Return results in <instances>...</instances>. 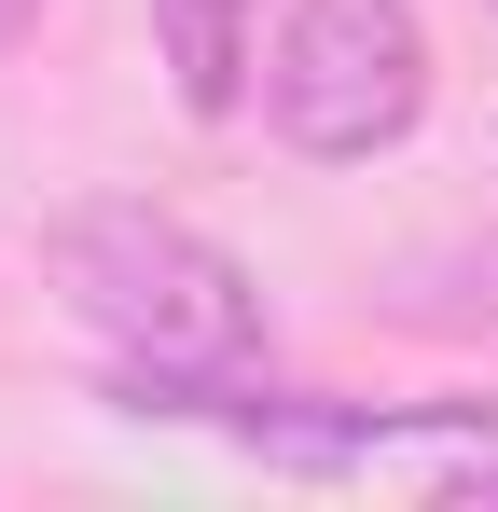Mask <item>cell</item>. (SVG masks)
<instances>
[{"mask_svg": "<svg viewBox=\"0 0 498 512\" xmlns=\"http://www.w3.org/2000/svg\"><path fill=\"white\" fill-rule=\"evenodd\" d=\"M28 28H42V0H0V56H14V42H28Z\"/></svg>", "mask_w": 498, "mask_h": 512, "instance_id": "277c9868", "label": "cell"}, {"mask_svg": "<svg viewBox=\"0 0 498 512\" xmlns=\"http://www.w3.org/2000/svg\"><path fill=\"white\" fill-rule=\"evenodd\" d=\"M42 277L70 291V319L111 360H139V374H249L263 360V291H249L236 250H208L194 222H166L139 194H111V208H70L56 236H42Z\"/></svg>", "mask_w": 498, "mask_h": 512, "instance_id": "6da1fadb", "label": "cell"}, {"mask_svg": "<svg viewBox=\"0 0 498 512\" xmlns=\"http://www.w3.org/2000/svg\"><path fill=\"white\" fill-rule=\"evenodd\" d=\"M153 42L166 70H180V111H236L249 97V0H153Z\"/></svg>", "mask_w": 498, "mask_h": 512, "instance_id": "3957f363", "label": "cell"}, {"mask_svg": "<svg viewBox=\"0 0 498 512\" xmlns=\"http://www.w3.org/2000/svg\"><path fill=\"white\" fill-rule=\"evenodd\" d=\"M263 111L319 167L402 153L415 111H429V28H415V0H291L277 70H263Z\"/></svg>", "mask_w": 498, "mask_h": 512, "instance_id": "7a4b0ae2", "label": "cell"}]
</instances>
